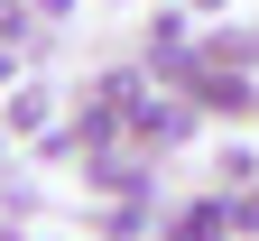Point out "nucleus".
Here are the masks:
<instances>
[{
  "label": "nucleus",
  "instance_id": "obj_1",
  "mask_svg": "<svg viewBox=\"0 0 259 241\" xmlns=\"http://www.w3.org/2000/svg\"><path fill=\"white\" fill-rule=\"evenodd\" d=\"M130 130H139V140H157V149H176L185 130H194V102H176V84H167V93L148 84L139 102H130Z\"/></svg>",
  "mask_w": 259,
  "mask_h": 241
},
{
  "label": "nucleus",
  "instance_id": "obj_2",
  "mask_svg": "<svg viewBox=\"0 0 259 241\" xmlns=\"http://www.w3.org/2000/svg\"><path fill=\"white\" fill-rule=\"evenodd\" d=\"M222 232H241L232 195H213V204H185V214H176V241H222Z\"/></svg>",
  "mask_w": 259,
  "mask_h": 241
},
{
  "label": "nucleus",
  "instance_id": "obj_3",
  "mask_svg": "<svg viewBox=\"0 0 259 241\" xmlns=\"http://www.w3.org/2000/svg\"><path fill=\"white\" fill-rule=\"evenodd\" d=\"M83 186H102V195H139L148 177H139V167H130V158H102V167H93V177Z\"/></svg>",
  "mask_w": 259,
  "mask_h": 241
},
{
  "label": "nucleus",
  "instance_id": "obj_4",
  "mask_svg": "<svg viewBox=\"0 0 259 241\" xmlns=\"http://www.w3.org/2000/svg\"><path fill=\"white\" fill-rule=\"evenodd\" d=\"M148 47H185V10H157L148 19Z\"/></svg>",
  "mask_w": 259,
  "mask_h": 241
},
{
  "label": "nucleus",
  "instance_id": "obj_5",
  "mask_svg": "<svg viewBox=\"0 0 259 241\" xmlns=\"http://www.w3.org/2000/svg\"><path fill=\"white\" fill-rule=\"evenodd\" d=\"M10 130H47V93H19L10 102Z\"/></svg>",
  "mask_w": 259,
  "mask_h": 241
},
{
  "label": "nucleus",
  "instance_id": "obj_6",
  "mask_svg": "<svg viewBox=\"0 0 259 241\" xmlns=\"http://www.w3.org/2000/svg\"><path fill=\"white\" fill-rule=\"evenodd\" d=\"M28 10L37 0H0V38H28Z\"/></svg>",
  "mask_w": 259,
  "mask_h": 241
},
{
  "label": "nucleus",
  "instance_id": "obj_7",
  "mask_svg": "<svg viewBox=\"0 0 259 241\" xmlns=\"http://www.w3.org/2000/svg\"><path fill=\"white\" fill-rule=\"evenodd\" d=\"M232 214H241V232H259V186H250V195L232 204Z\"/></svg>",
  "mask_w": 259,
  "mask_h": 241
},
{
  "label": "nucleus",
  "instance_id": "obj_8",
  "mask_svg": "<svg viewBox=\"0 0 259 241\" xmlns=\"http://www.w3.org/2000/svg\"><path fill=\"white\" fill-rule=\"evenodd\" d=\"M194 10H222V0H194Z\"/></svg>",
  "mask_w": 259,
  "mask_h": 241
},
{
  "label": "nucleus",
  "instance_id": "obj_9",
  "mask_svg": "<svg viewBox=\"0 0 259 241\" xmlns=\"http://www.w3.org/2000/svg\"><path fill=\"white\" fill-rule=\"evenodd\" d=\"M0 241H19V232H0Z\"/></svg>",
  "mask_w": 259,
  "mask_h": 241
}]
</instances>
